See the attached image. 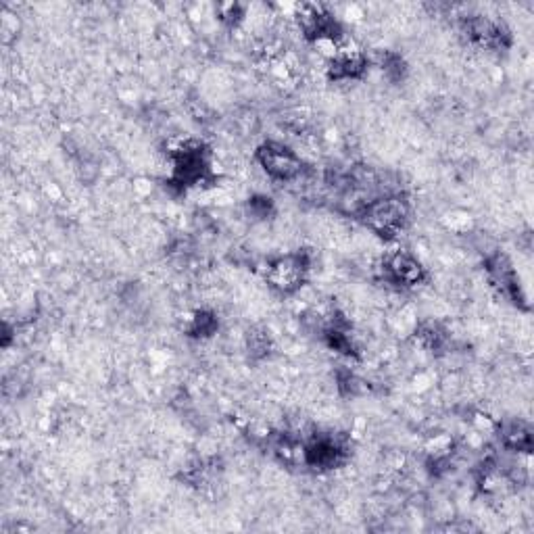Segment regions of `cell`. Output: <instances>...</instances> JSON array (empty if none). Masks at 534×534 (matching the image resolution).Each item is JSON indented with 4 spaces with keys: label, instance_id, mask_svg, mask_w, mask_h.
I'll return each instance as SVG.
<instances>
[{
    "label": "cell",
    "instance_id": "cell-1",
    "mask_svg": "<svg viewBox=\"0 0 534 534\" xmlns=\"http://www.w3.org/2000/svg\"><path fill=\"white\" fill-rule=\"evenodd\" d=\"M357 217L374 234L382 238H395L409 222V203L401 194H384V197H374L363 205Z\"/></svg>",
    "mask_w": 534,
    "mask_h": 534
},
{
    "label": "cell",
    "instance_id": "cell-2",
    "mask_svg": "<svg viewBox=\"0 0 534 534\" xmlns=\"http://www.w3.org/2000/svg\"><path fill=\"white\" fill-rule=\"evenodd\" d=\"M257 161L263 172L276 182H293L303 176L305 163L297 151L286 147L284 142L267 140L257 149Z\"/></svg>",
    "mask_w": 534,
    "mask_h": 534
},
{
    "label": "cell",
    "instance_id": "cell-3",
    "mask_svg": "<svg viewBox=\"0 0 534 534\" xmlns=\"http://www.w3.org/2000/svg\"><path fill=\"white\" fill-rule=\"evenodd\" d=\"M311 270V259L305 251L288 253L267 265V284L276 288L280 295H295L305 284Z\"/></svg>",
    "mask_w": 534,
    "mask_h": 534
},
{
    "label": "cell",
    "instance_id": "cell-4",
    "mask_svg": "<svg viewBox=\"0 0 534 534\" xmlns=\"http://www.w3.org/2000/svg\"><path fill=\"white\" fill-rule=\"evenodd\" d=\"M174 182L188 188L209 178V151L201 142L188 140L174 151Z\"/></svg>",
    "mask_w": 534,
    "mask_h": 534
},
{
    "label": "cell",
    "instance_id": "cell-5",
    "mask_svg": "<svg viewBox=\"0 0 534 534\" xmlns=\"http://www.w3.org/2000/svg\"><path fill=\"white\" fill-rule=\"evenodd\" d=\"M297 23L301 34L311 42H338L343 38L341 23L322 5H299Z\"/></svg>",
    "mask_w": 534,
    "mask_h": 534
},
{
    "label": "cell",
    "instance_id": "cell-6",
    "mask_svg": "<svg viewBox=\"0 0 534 534\" xmlns=\"http://www.w3.org/2000/svg\"><path fill=\"white\" fill-rule=\"evenodd\" d=\"M303 459L315 470H334L347 459V445L334 434H318L303 447Z\"/></svg>",
    "mask_w": 534,
    "mask_h": 534
},
{
    "label": "cell",
    "instance_id": "cell-7",
    "mask_svg": "<svg viewBox=\"0 0 534 534\" xmlns=\"http://www.w3.org/2000/svg\"><path fill=\"white\" fill-rule=\"evenodd\" d=\"M382 276L386 282H391L395 286L411 288L426 280V270L414 253L395 251L384 257Z\"/></svg>",
    "mask_w": 534,
    "mask_h": 534
},
{
    "label": "cell",
    "instance_id": "cell-8",
    "mask_svg": "<svg viewBox=\"0 0 534 534\" xmlns=\"http://www.w3.org/2000/svg\"><path fill=\"white\" fill-rule=\"evenodd\" d=\"M464 32L474 44L491 48V51H501L512 44V36L503 23L487 15H468L464 19Z\"/></svg>",
    "mask_w": 534,
    "mask_h": 534
},
{
    "label": "cell",
    "instance_id": "cell-9",
    "mask_svg": "<svg viewBox=\"0 0 534 534\" xmlns=\"http://www.w3.org/2000/svg\"><path fill=\"white\" fill-rule=\"evenodd\" d=\"M368 69V57L361 51H351V48H338V53L330 61L328 78L336 82L345 80H359Z\"/></svg>",
    "mask_w": 534,
    "mask_h": 534
},
{
    "label": "cell",
    "instance_id": "cell-10",
    "mask_svg": "<svg viewBox=\"0 0 534 534\" xmlns=\"http://www.w3.org/2000/svg\"><path fill=\"white\" fill-rule=\"evenodd\" d=\"M489 270H491V276L497 282V286L503 290V295H507L514 303L526 301V297L522 293V286H520V278L516 276L514 265L507 261V257L495 255L489 261Z\"/></svg>",
    "mask_w": 534,
    "mask_h": 534
},
{
    "label": "cell",
    "instance_id": "cell-11",
    "mask_svg": "<svg viewBox=\"0 0 534 534\" xmlns=\"http://www.w3.org/2000/svg\"><path fill=\"white\" fill-rule=\"evenodd\" d=\"M499 441L505 449L516 453H530L532 451V430L522 420L503 422L499 426Z\"/></svg>",
    "mask_w": 534,
    "mask_h": 534
},
{
    "label": "cell",
    "instance_id": "cell-12",
    "mask_svg": "<svg viewBox=\"0 0 534 534\" xmlns=\"http://www.w3.org/2000/svg\"><path fill=\"white\" fill-rule=\"evenodd\" d=\"M217 326H220V324H217V318H215L213 313H209V311H199V313L192 318L188 332H190V336L207 338V336H211V334L217 330Z\"/></svg>",
    "mask_w": 534,
    "mask_h": 534
},
{
    "label": "cell",
    "instance_id": "cell-13",
    "mask_svg": "<svg viewBox=\"0 0 534 534\" xmlns=\"http://www.w3.org/2000/svg\"><path fill=\"white\" fill-rule=\"evenodd\" d=\"M217 17H220L226 26H238V23L247 17V7L238 3H226L217 7Z\"/></svg>",
    "mask_w": 534,
    "mask_h": 534
},
{
    "label": "cell",
    "instance_id": "cell-14",
    "mask_svg": "<svg viewBox=\"0 0 534 534\" xmlns=\"http://www.w3.org/2000/svg\"><path fill=\"white\" fill-rule=\"evenodd\" d=\"M272 349V338L265 332L249 334V351L253 357H265Z\"/></svg>",
    "mask_w": 534,
    "mask_h": 534
}]
</instances>
